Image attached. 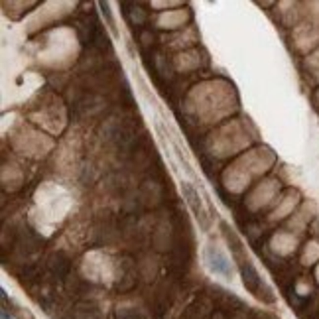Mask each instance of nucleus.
<instances>
[{
  "label": "nucleus",
  "mask_w": 319,
  "mask_h": 319,
  "mask_svg": "<svg viewBox=\"0 0 319 319\" xmlns=\"http://www.w3.org/2000/svg\"><path fill=\"white\" fill-rule=\"evenodd\" d=\"M205 262L215 274L223 276L226 280L232 278V264L217 244H207L205 246Z\"/></svg>",
  "instance_id": "obj_1"
},
{
  "label": "nucleus",
  "mask_w": 319,
  "mask_h": 319,
  "mask_svg": "<svg viewBox=\"0 0 319 319\" xmlns=\"http://www.w3.org/2000/svg\"><path fill=\"white\" fill-rule=\"evenodd\" d=\"M182 192H184V197H186L188 205L192 207L195 219L201 224V228H209V219H207V213H205V209H203V203H201V197H199L197 190L193 188L192 184L184 182V184H182Z\"/></svg>",
  "instance_id": "obj_2"
},
{
  "label": "nucleus",
  "mask_w": 319,
  "mask_h": 319,
  "mask_svg": "<svg viewBox=\"0 0 319 319\" xmlns=\"http://www.w3.org/2000/svg\"><path fill=\"white\" fill-rule=\"evenodd\" d=\"M242 282H244V286L248 288L252 294L260 296V294H258V292H260V276H258V272L254 270V266H252L250 262H246V264L242 266Z\"/></svg>",
  "instance_id": "obj_3"
},
{
  "label": "nucleus",
  "mask_w": 319,
  "mask_h": 319,
  "mask_svg": "<svg viewBox=\"0 0 319 319\" xmlns=\"http://www.w3.org/2000/svg\"><path fill=\"white\" fill-rule=\"evenodd\" d=\"M2 319H12V318H8V314H6V312H2Z\"/></svg>",
  "instance_id": "obj_4"
}]
</instances>
